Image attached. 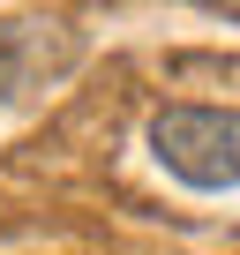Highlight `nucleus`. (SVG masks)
Masks as SVG:
<instances>
[{"instance_id":"1","label":"nucleus","mask_w":240,"mask_h":255,"mask_svg":"<svg viewBox=\"0 0 240 255\" xmlns=\"http://www.w3.org/2000/svg\"><path fill=\"white\" fill-rule=\"evenodd\" d=\"M150 150L173 180L218 195V188H240V113L225 105H165L150 120Z\"/></svg>"}]
</instances>
